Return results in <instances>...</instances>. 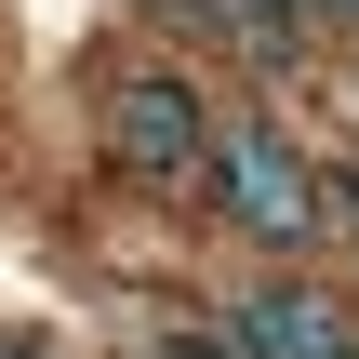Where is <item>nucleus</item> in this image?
Listing matches in <instances>:
<instances>
[{
	"label": "nucleus",
	"instance_id": "1",
	"mask_svg": "<svg viewBox=\"0 0 359 359\" xmlns=\"http://www.w3.org/2000/svg\"><path fill=\"white\" fill-rule=\"evenodd\" d=\"M200 187L226 200V226H240V240H306V226H320V173H306V160H293V133H280V120H253V107H240V120H213Z\"/></svg>",
	"mask_w": 359,
	"mask_h": 359
},
{
	"label": "nucleus",
	"instance_id": "2",
	"mask_svg": "<svg viewBox=\"0 0 359 359\" xmlns=\"http://www.w3.org/2000/svg\"><path fill=\"white\" fill-rule=\"evenodd\" d=\"M93 120H107V160L133 173V187H200V147H213V107L173 80V67H120L107 93H93Z\"/></svg>",
	"mask_w": 359,
	"mask_h": 359
},
{
	"label": "nucleus",
	"instance_id": "3",
	"mask_svg": "<svg viewBox=\"0 0 359 359\" xmlns=\"http://www.w3.org/2000/svg\"><path fill=\"white\" fill-rule=\"evenodd\" d=\"M226 359H359V306L333 293H306V280H253L240 306H226Z\"/></svg>",
	"mask_w": 359,
	"mask_h": 359
},
{
	"label": "nucleus",
	"instance_id": "4",
	"mask_svg": "<svg viewBox=\"0 0 359 359\" xmlns=\"http://www.w3.org/2000/svg\"><path fill=\"white\" fill-rule=\"evenodd\" d=\"M320 213H346V226H359V173H333V187H320Z\"/></svg>",
	"mask_w": 359,
	"mask_h": 359
},
{
	"label": "nucleus",
	"instance_id": "5",
	"mask_svg": "<svg viewBox=\"0 0 359 359\" xmlns=\"http://www.w3.org/2000/svg\"><path fill=\"white\" fill-rule=\"evenodd\" d=\"M306 27H359V0H306Z\"/></svg>",
	"mask_w": 359,
	"mask_h": 359
},
{
	"label": "nucleus",
	"instance_id": "6",
	"mask_svg": "<svg viewBox=\"0 0 359 359\" xmlns=\"http://www.w3.org/2000/svg\"><path fill=\"white\" fill-rule=\"evenodd\" d=\"M0 359H40V346H0Z\"/></svg>",
	"mask_w": 359,
	"mask_h": 359
},
{
	"label": "nucleus",
	"instance_id": "7",
	"mask_svg": "<svg viewBox=\"0 0 359 359\" xmlns=\"http://www.w3.org/2000/svg\"><path fill=\"white\" fill-rule=\"evenodd\" d=\"M187 359H200V346H187Z\"/></svg>",
	"mask_w": 359,
	"mask_h": 359
}]
</instances>
